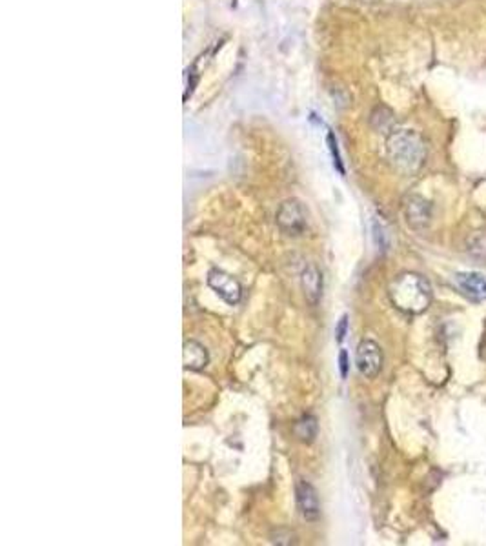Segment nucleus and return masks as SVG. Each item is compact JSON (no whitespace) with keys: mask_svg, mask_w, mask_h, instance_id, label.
I'll return each instance as SVG.
<instances>
[{"mask_svg":"<svg viewBox=\"0 0 486 546\" xmlns=\"http://www.w3.org/2000/svg\"><path fill=\"white\" fill-rule=\"evenodd\" d=\"M386 155L399 173L413 175L425 164V141L413 129H395L386 139Z\"/></svg>","mask_w":486,"mask_h":546,"instance_id":"obj_1","label":"nucleus"},{"mask_svg":"<svg viewBox=\"0 0 486 546\" xmlns=\"http://www.w3.org/2000/svg\"><path fill=\"white\" fill-rule=\"evenodd\" d=\"M388 296L399 312L419 315L432 304V286L419 273H401L390 284Z\"/></svg>","mask_w":486,"mask_h":546,"instance_id":"obj_2","label":"nucleus"},{"mask_svg":"<svg viewBox=\"0 0 486 546\" xmlns=\"http://www.w3.org/2000/svg\"><path fill=\"white\" fill-rule=\"evenodd\" d=\"M279 229L288 237H299L308 228V212L299 198H288L280 204L275 213Z\"/></svg>","mask_w":486,"mask_h":546,"instance_id":"obj_3","label":"nucleus"},{"mask_svg":"<svg viewBox=\"0 0 486 546\" xmlns=\"http://www.w3.org/2000/svg\"><path fill=\"white\" fill-rule=\"evenodd\" d=\"M403 213L404 219H406V224L412 229L417 231H423L430 226L432 222V217H434V206L430 203L428 198H425L423 195L410 193L404 197L403 201Z\"/></svg>","mask_w":486,"mask_h":546,"instance_id":"obj_4","label":"nucleus"},{"mask_svg":"<svg viewBox=\"0 0 486 546\" xmlns=\"http://www.w3.org/2000/svg\"><path fill=\"white\" fill-rule=\"evenodd\" d=\"M382 361H385L382 350L375 341H361L359 346H357V352H355V364H357V370L364 377L373 379V377L381 374Z\"/></svg>","mask_w":486,"mask_h":546,"instance_id":"obj_5","label":"nucleus"},{"mask_svg":"<svg viewBox=\"0 0 486 546\" xmlns=\"http://www.w3.org/2000/svg\"><path fill=\"white\" fill-rule=\"evenodd\" d=\"M208 286L220 297L226 304L235 306L242 299V286L241 282L232 277L230 273L223 272L219 268H213L208 272Z\"/></svg>","mask_w":486,"mask_h":546,"instance_id":"obj_6","label":"nucleus"},{"mask_svg":"<svg viewBox=\"0 0 486 546\" xmlns=\"http://www.w3.org/2000/svg\"><path fill=\"white\" fill-rule=\"evenodd\" d=\"M295 501L301 516L306 521H317L320 517V501L319 493L313 486L304 479L295 483Z\"/></svg>","mask_w":486,"mask_h":546,"instance_id":"obj_7","label":"nucleus"},{"mask_svg":"<svg viewBox=\"0 0 486 546\" xmlns=\"http://www.w3.org/2000/svg\"><path fill=\"white\" fill-rule=\"evenodd\" d=\"M456 282L459 290L473 303H485L486 300V275L478 272H459L456 273Z\"/></svg>","mask_w":486,"mask_h":546,"instance_id":"obj_8","label":"nucleus"},{"mask_svg":"<svg viewBox=\"0 0 486 546\" xmlns=\"http://www.w3.org/2000/svg\"><path fill=\"white\" fill-rule=\"evenodd\" d=\"M301 286L308 303H319L320 297H323V273L317 266H304V269L301 272Z\"/></svg>","mask_w":486,"mask_h":546,"instance_id":"obj_9","label":"nucleus"},{"mask_svg":"<svg viewBox=\"0 0 486 546\" xmlns=\"http://www.w3.org/2000/svg\"><path fill=\"white\" fill-rule=\"evenodd\" d=\"M208 362H210V353L206 346L197 341H186L182 346V366L186 370L199 372L206 368Z\"/></svg>","mask_w":486,"mask_h":546,"instance_id":"obj_10","label":"nucleus"},{"mask_svg":"<svg viewBox=\"0 0 486 546\" xmlns=\"http://www.w3.org/2000/svg\"><path fill=\"white\" fill-rule=\"evenodd\" d=\"M317 419L313 415H302L295 424V436L302 440V443H311L317 437Z\"/></svg>","mask_w":486,"mask_h":546,"instance_id":"obj_11","label":"nucleus"},{"mask_svg":"<svg viewBox=\"0 0 486 546\" xmlns=\"http://www.w3.org/2000/svg\"><path fill=\"white\" fill-rule=\"evenodd\" d=\"M326 144H328L330 153H332L333 166H335V170H337L341 175H344V173H347V170H344V164H342V157H341V151H339L337 139H335L333 132H328V135H326Z\"/></svg>","mask_w":486,"mask_h":546,"instance_id":"obj_12","label":"nucleus"},{"mask_svg":"<svg viewBox=\"0 0 486 546\" xmlns=\"http://www.w3.org/2000/svg\"><path fill=\"white\" fill-rule=\"evenodd\" d=\"M199 82V73L195 71V68L188 70V75H186V89H185V102L188 101V97H192V93L195 91V86Z\"/></svg>","mask_w":486,"mask_h":546,"instance_id":"obj_13","label":"nucleus"},{"mask_svg":"<svg viewBox=\"0 0 486 546\" xmlns=\"http://www.w3.org/2000/svg\"><path fill=\"white\" fill-rule=\"evenodd\" d=\"M373 237H375L377 246L381 248V250H386V246H388V241H386L385 229H382L381 224H377V220H373Z\"/></svg>","mask_w":486,"mask_h":546,"instance_id":"obj_14","label":"nucleus"},{"mask_svg":"<svg viewBox=\"0 0 486 546\" xmlns=\"http://www.w3.org/2000/svg\"><path fill=\"white\" fill-rule=\"evenodd\" d=\"M339 372H341L342 379H347L348 372H350V359H348L347 350H341L339 353Z\"/></svg>","mask_w":486,"mask_h":546,"instance_id":"obj_15","label":"nucleus"},{"mask_svg":"<svg viewBox=\"0 0 486 546\" xmlns=\"http://www.w3.org/2000/svg\"><path fill=\"white\" fill-rule=\"evenodd\" d=\"M347 331H348V317L347 315H342L341 321H339L337 326H335V339H337V343H342V341H344Z\"/></svg>","mask_w":486,"mask_h":546,"instance_id":"obj_16","label":"nucleus"}]
</instances>
